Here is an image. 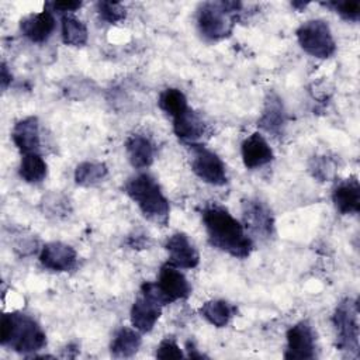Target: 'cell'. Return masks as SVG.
Here are the masks:
<instances>
[{
  "label": "cell",
  "instance_id": "1",
  "mask_svg": "<svg viewBox=\"0 0 360 360\" xmlns=\"http://www.w3.org/2000/svg\"><path fill=\"white\" fill-rule=\"evenodd\" d=\"M201 219L212 248L236 259H246L250 255L252 239L245 226L225 207L219 204L205 205L201 211Z\"/></svg>",
  "mask_w": 360,
  "mask_h": 360
},
{
  "label": "cell",
  "instance_id": "2",
  "mask_svg": "<svg viewBox=\"0 0 360 360\" xmlns=\"http://www.w3.org/2000/svg\"><path fill=\"white\" fill-rule=\"evenodd\" d=\"M124 190L148 221L159 226H166L169 224V200L165 197L153 176L149 173L135 174L127 180Z\"/></svg>",
  "mask_w": 360,
  "mask_h": 360
},
{
  "label": "cell",
  "instance_id": "3",
  "mask_svg": "<svg viewBox=\"0 0 360 360\" xmlns=\"http://www.w3.org/2000/svg\"><path fill=\"white\" fill-rule=\"evenodd\" d=\"M0 343L21 354H30L46 346V335L30 315L14 311L1 316Z\"/></svg>",
  "mask_w": 360,
  "mask_h": 360
},
{
  "label": "cell",
  "instance_id": "4",
  "mask_svg": "<svg viewBox=\"0 0 360 360\" xmlns=\"http://www.w3.org/2000/svg\"><path fill=\"white\" fill-rule=\"evenodd\" d=\"M239 1H207L197 10V28L204 39L221 41L231 35L235 14L240 10Z\"/></svg>",
  "mask_w": 360,
  "mask_h": 360
},
{
  "label": "cell",
  "instance_id": "5",
  "mask_svg": "<svg viewBox=\"0 0 360 360\" xmlns=\"http://www.w3.org/2000/svg\"><path fill=\"white\" fill-rule=\"evenodd\" d=\"M141 292L149 295L160 305H167L179 300H186L191 294V285L179 267L165 263L155 283L145 281L141 285Z\"/></svg>",
  "mask_w": 360,
  "mask_h": 360
},
{
  "label": "cell",
  "instance_id": "6",
  "mask_svg": "<svg viewBox=\"0 0 360 360\" xmlns=\"http://www.w3.org/2000/svg\"><path fill=\"white\" fill-rule=\"evenodd\" d=\"M336 330V347L352 357L359 356V308L352 298L342 300L332 316Z\"/></svg>",
  "mask_w": 360,
  "mask_h": 360
},
{
  "label": "cell",
  "instance_id": "7",
  "mask_svg": "<svg viewBox=\"0 0 360 360\" xmlns=\"http://www.w3.org/2000/svg\"><path fill=\"white\" fill-rule=\"evenodd\" d=\"M295 34L300 46L314 58L328 59L336 51L332 31L323 20H308L297 28Z\"/></svg>",
  "mask_w": 360,
  "mask_h": 360
},
{
  "label": "cell",
  "instance_id": "8",
  "mask_svg": "<svg viewBox=\"0 0 360 360\" xmlns=\"http://www.w3.org/2000/svg\"><path fill=\"white\" fill-rule=\"evenodd\" d=\"M190 166L193 173L211 186H224L228 181L226 167L222 159L207 146L195 142L188 143Z\"/></svg>",
  "mask_w": 360,
  "mask_h": 360
},
{
  "label": "cell",
  "instance_id": "9",
  "mask_svg": "<svg viewBox=\"0 0 360 360\" xmlns=\"http://www.w3.org/2000/svg\"><path fill=\"white\" fill-rule=\"evenodd\" d=\"M287 349L284 359L308 360L315 357V332L307 321L297 322L287 330Z\"/></svg>",
  "mask_w": 360,
  "mask_h": 360
},
{
  "label": "cell",
  "instance_id": "10",
  "mask_svg": "<svg viewBox=\"0 0 360 360\" xmlns=\"http://www.w3.org/2000/svg\"><path fill=\"white\" fill-rule=\"evenodd\" d=\"M245 225L260 238H270L274 231V219L270 208L257 198L245 200L242 204Z\"/></svg>",
  "mask_w": 360,
  "mask_h": 360
},
{
  "label": "cell",
  "instance_id": "11",
  "mask_svg": "<svg viewBox=\"0 0 360 360\" xmlns=\"http://www.w3.org/2000/svg\"><path fill=\"white\" fill-rule=\"evenodd\" d=\"M165 249L169 255V263L179 269H194L200 263V255L188 236L176 232L166 239Z\"/></svg>",
  "mask_w": 360,
  "mask_h": 360
},
{
  "label": "cell",
  "instance_id": "12",
  "mask_svg": "<svg viewBox=\"0 0 360 360\" xmlns=\"http://www.w3.org/2000/svg\"><path fill=\"white\" fill-rule=\"evenodd\" d=\"M41 264L51 271H69L76 266L77 253L76 250L63 242L45 243L39 253Z\"/></svg>",
  "mask_w": 360,
  "mask_h": 360
},
{
  "label": "cell",
  "instance_id": "13",
  "mask_svg": "<svg viewBox=\"0 0 360 360\" xmlns=\"http://www.w3.org/2000/svg\"><path fill=\"white\" fill-rule=\"evenodd\" d=\"M162 307L158 301L141 292L131 307V325L141 333L150 332L162 315Z\"/></svg>",
  "mask_w": 360,
  "mask_h": 360
},
{
  "label": "cell",
  "instance_id": "14",
  "mask_svg": "<svg viewBox=\"0 0 360 360\" xmlns=\"http://www.w3.org/2000/svg\"><path fill=\"white\" fill-rule=\"evenodd\" d=\"M55 25L56 22L52 11L46 8L39 13H31L20 21V30L22 35L35 44L48 41L55 30Z\"/></svg>",
  "mask_w": 360,
  "mask_h": 360
},
{
  "label": "cell",
  "instance_id": "15",
  "mask_svg": "<svg viewBox=\"0 0 360 360\" xmlns=\"http://www.w3.org/2000/svg\"><path fill=\"white\" fill-rule=\"evenodd\" d=\"M242 160L246 169H257L270 163L274 158L273 149L260 132L250 134L240 146Z\"/></svg>",
  "mask_w": 360,
  "mask_h": 360
},
{
  "label": "cell",
  "instance_id": "16",
  "mask_svg": "<svg viewBox=\"0 0 360 360\" xmlns=\"http://www.w3.org/2000/svg\"><path fill=\"white\" fill-rule=\"evenodd\" d=\"M11 139L22 155L38 152L41 146L38 118L31 115L17 121L11 131Z\"/></svg>",
  "mask_w": 360,
  "mask_h": 360
},
{
  "label": "cell",
  "instance_id": "17",
  "mask_svg": "<svg viewBox=\"0 0 360 360\" xmlns=\"http://www.w3.org/2000/svg\"><path fill=\"white\" fill-rule=\"evenodd\" d=\"M173 132L187 145L195 143L207 134V124L202 117L188 107L184 112L173 118Z\"/></svg>",
  "mask_w": 360,
  "mask_h": 360
},
{
  "label": "cell",
  "instance_id": "18",
  "mask_svg": "<svg viewBox=\"0 0 360 360\" xmlns=\"http://www.w3.org/2000/svg\"><path fill=\"white\" fill-rule=\"evenodd\" d=\"M332 201L340 214H357L360 211L359 181L354 177L340 181L332 191Z\"/></svg>",
  "mask_w": 360,
  "mask_h": 360
},
{
  "label": "cell",
  "instance_id": "19",
  "mask_svg": "<svg viewBox=\"0 0 360 360\" xmlns=\"http://www.w3.org/2000/svg\"><path fill=\"white\" fill-rule=\"evenodd\" d=\"M125 152L135 169H146L153 163L155 148L150 139L142 134H132L125 141Z\"/></svg>",
  "mask_w": 360,
  "mask_h": 360
},
{
  "label": "cell",
  "instance_id": "20",
  "mask_svg": "<svg viewBox=\"0 0 360 360\" xmlns=\"http://www.w3.org/2000/svg\"><path fill=\"white\" fill-rule=\"evenodd\" d=\"M257 124L262 129H264L269 134H281L283 127L285 124V112L281 98L276 93H269Z\"/></svg>",
  "mask_w": 360,
  "mask_h": 360
},
{
  "label": "cell",
  "instance_id": "21",
  "mask_svg": "<svg viewBox=\"0 0 360 360\" xmlns=\"http://www.w3.org/2000/svg\"><path fill=\"white\" fill-rule=\"evenodd\" d=\"M142 343L141 332L134 326H122L120 328L111 340L110 352L114 357H131L134 356Z\"/></svg>",
  "mask_w": 360,
  "mask_h": 360
},
{
  "label": "cell",
  "instance_id": "22",
  "mask_svg": "<svg viewBox=\"0 0 360 360\" xmlns=\"http://www.w3.org/2000/svg\"><path fill=\"white\" fill-rule=\"evenodd\" d=\"M198 312L212 326L225 328L233 316L235 308L224 300H210L200 307Z\"/></svg>",
  "mask_w": 360,
  "mask_h": 360
},
{
  "label": "cell",
  "instance_id": "23",
  "mask_svg": "<svg viewBox=\"0 0 360 360\" xmlns=\"http://www.w3.org/2000/svg\"><path fill=\"white\" fill-rule=\"evenodd\" d=\"M20 177L27 183H41L48 173V166L44 158L38 153H25L21 158L20 169H18Z\"/></svg>",
  "mask_w": 360,
  "mask_h": 360
},
{
  "label": "cell",
  "instance_id": "24",
  "mask_svg": "<svg viewBox=\"0 0 360 360\" xmlns=\"http://www.w3.org/2000/svg\"><path fill=\"white\" fill-rule=\"evenodd\" d=\"M60 32H62L60 35H62L63 44L69 46H83L89 39L87 27L84 25V22H82L79 18L73 17L72 14L62 15Z\"/></svg>",
  "mask_w": 360,
  "mask_h": 360
},
{
  "label": "cell",
  "instance_id": "25",
  "mask_svg": "<svg viewBox=\"0 0 360 360\" xmlns=\"http://www.w3.org/2000/svg\"><path fill=\"white\" fill-rule=\"evenodd\" d=\"M108 170L104 163L100 162H82L75 169V181L82 187H91L103 181Z\"/></svg>",
  "mask_w": 360,
  "mask_h": 360
},
{
  "label": "cell",
  "instance_id": "26",
  "mask_svg": "<svg viewBox=\"0 0 360 360\" xmlns=\"http://www.w3.org/2000/svg\"><path fill=\"white\" fill-rule=\"evenodd\" d=\"M158 105L165 114L172 117V120L188 108L187 98H186L184 93L174 87H167L160 93Z\"/></svg>",
  "mask_w": 360,
  "mask_h": 360
},
{
  "label": "cell",
  "instance_id": "27",
  "mask_svg": "<svg viewBox=\"0 0 360 360\" xmlns=\"http://www.w3.org/2000/svg\"><path fill=\"white\" fill-rule=\"evenodd\" d=\"M98 15L107 21L108 24H117L125 20L127 11L125 7L118 3V1H108V0H101L96 4Z\"/></svg>",
  "mask_w": 360,
  "mask_h": 360
},
{
  "label": "cell",
  "instance_id": "28",
  "mask_svg": "<svg viewBox=\"0 0 360 360\" xmlns=\"http://www.w3.org/2000/svg\"><path fill=\"white\" fill-rule=\"evenodd\" d=\"M323 6L333 8L342 18L347 21H357L360 17V3L356 0H343V1H328Z\"/></svg>",
  "mask_w": 360,
  "mask_h": 360
},
{
  "label": "cell",
  "instance_id": "29",
  "mask_svg": "<svg viewBox=\"0 0 360 360\" xmlns=\"http://www.w3.org/2000/svg\"><path fill=\"white\" fill-rule=\"evenodd\" d=\"M156 357L158 359H183L184 353L173 336H166L165 339H162V342L156 347Z\"/></svg>",
  "mask_w": 360,
  "mask_h": 360
},
{
  "label": "cell",
  "instance_id": "30",
  "mask_svg": "<svg viewBox=\"0 0 360 360\" xmlns=\"http://www.w3.org/2000/svg\"><path fill=\"white\" fill-rule=\"evenodd\" d=\"M82 7V3L80 1H53V3H48L45 6L46 10L49 11H56V13H60L62 15L65 14H72L73 11L79 10Z\"/></svg>",
  "mask_w": 360,
  "mask_h": 360
},
{
  "label": "cell",
  "instance_id": "31",
  "mask_svg": "<svg viewBox=\"0 0 360 360\" xmlns=\"http://www.w3.org/2000/svg\"><path fill=\"white\" fill-rule=\"evenodd\" d=\"M0 80H1V87L3 89H7L8 87V84L11 83V80H13V76H11V72L8 70V68H7V65L3 62L1 63V73H0Z\"/></svg>",
  "mask_w": 360,
  "mask_h": 360
},
{
  "label": "cell",
  "instance_id": "32",
  "mask_svg": "<svg viewBox=\"0 0 360 360\" xmlns=\"http://www.w3.org/2000/svg\"><path fill=\"white\" fill-rule=\"evenodd\" d=\"M186 350H187V356H188L190 359H204V357H207V356H204L202 353H200L198 349H195L194 342H191V340H187V343H186Z\"/></svg>",
  "mask_w": 360,
  "mask_h": 360
}]
</instances>
